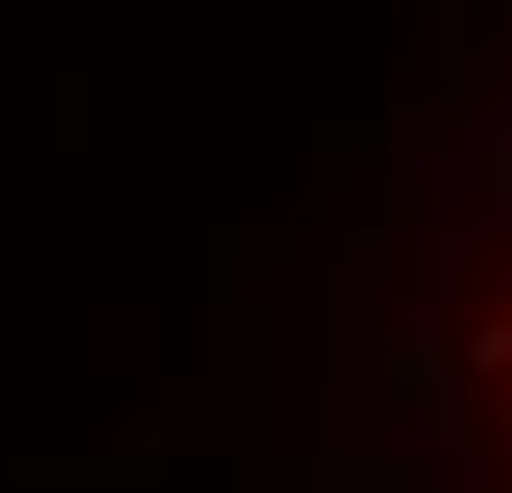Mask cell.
Masks as SVG:
<instances>
[{"instance_id":"1","label":"cell","mask_w":512,"mask_h":493,"mask_svg":"<svg viewBox=\"0 0 512 493\" xmlns=\"http://www.w3.org/2000/svg\"><path fill=\"white\" fill-rule=\"evenodd\" d=\"M475 361H484V370H503V361H512V332H475Z\"/></svg>"}]
</instances>
